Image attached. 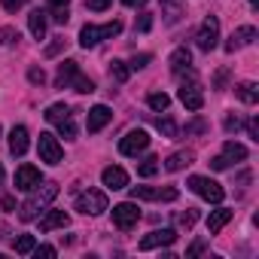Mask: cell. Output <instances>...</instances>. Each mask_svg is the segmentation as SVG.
<instances>
[{
    "label": "cell",
    "instance_id": "13",
    "mask_svg": "<svg viewBox=\"0 0 259 259\" xmlns=\"http://www.w3.org/2000/svg\"><path fill=\"white\" fill-rule=\"evenodd\" d=\"M253 40H256V28H253V25H244V28L232 31V37H229V43H226V52H235V49H241V46H250Z\"/></svg>",
    "mask_w": 259,
    "mask_h": 259
},
{
    "label": "cell",
    "instance_id": "5",
    "mask_svg": "<svg viewBox=\"0 0 259 259\" xmlns=\"http://www.w3.org/2000/svg\"><path fill=\"white\" fill-rule=\"evenodd\" d=\"M138 220H141V210H138L135 201H122V204L113 207V226L122 229V232H128L132 226H138Z\"/></svg>",
    "mask_w": 259,
    "mask_h": 259
},
{
    "label": "cell",
    "instance_id": "42",
    "mask_svg": "<svg viewBox=\"0 0 259 259\" xmlns=\"http://www.w3.org/2000/svg\"><path fill=\"white\" fill-rule=\"evenodd\" d=\"M229 165H232V162H229L226 156H217V159H210V168H213V171H226Z\"/></svg>",
    "mask_w": 259,
    "mask_h": 259
},
{
    "label": "cell",
    "instance_id": "19",
    "mask_svg": "<svg viewBox=\"0 0 259 259\" xmlns=\"http://www.w3.org/2000/svg\"><path fill=\"white\" fill-rule=\"evenodd\" d=\"M192 159H195V153L192 150H180V153H174V156H168V162H165V171H183L186 165H192Z\"/></svg>",
    "mask_w": 259,
    "mask_h": 259
},
{
    "label": "cell",
    "instance_id": "17",
    "mask_svg": "<svg viewBox=\"0 0 259 259\" xmlns=\"http://www.w3.org/2000/svg\"><path fill=\"white\" fill-rule=\"evenodd\" d=\"M76 73H79V64H76V61H61V67H58V73H55V85H58V89H70V82H73Z\"/></svg>",
    "mask_w": 259,
    "mask_h": 259
},
{
    "label": "cell",
    "instance_id": "50",
    "mask_svg": "<svg viewBox=\"0 0 259 259\" xmlns=\"http://www.w3.org/2000/svg\"><path fill=\"white\" fill-rule=\"evenodd\" d=\"M226 76H229L226 70H220V73H217V79H213V82H217V89H223V85H226Z\"/></svg>",
    "mask_w": 259,
    "mask_h": 259
},
{
    "label": "cell",
    "instance_id": "15",
    "mask_svg": "<svg viewBox=\"0 0 259 259\" xmlns=\"http://www.w3.org/2000/svg\"><path fill=\"white\" fill-rule=\"evenodd\" d=\"M28 147H31V141H28V128H25V125H16L13 132H10V153H13V156H25Z\"/></svg>",
    "mask_w": 259,
    "mask_h": 259
},
{
    "label": "cell",
    "instance_id": "31",
    "mask_svg": "<svg viewBox=\"0 0 259 259\" xmlns=\"http://www.w3.org/2000/svg\"><path fill=\"white\" fill-rule=\"evenodd\" d=\"M128 73H132V70H128V64H125V61H113V64H110V76H113L116 82H125V79H128Z\"/></svg>",
    "mask_w": 259,
    "mask_h": 259
},
{
    "label": "cell",
    "instance_id": "10",
    "mask_svg": "<svg viewBox=\"0 0 259 259\" xmlns=\"http://www.w3.org/2000/svg\"><path fill=\"white\" fill-rule=\"evenodd\" d=\"M177 98H180V101H183V107H186V110H192V113H198V110L204 107V95H201V89L195 85V79H192L189 85L183 82V85H180V92H177Z\"/></svg>",
    "mask_w": 259,
    "mask_h": 259
},
{
    "label": "cell",
    "instance_id": "51",
    "mask_svg": "<svg viewBox=\"0 0 259 259\" xmlns=\"http://www.w3.org/2000/svg\"><path fill=\"white\" fill-rule=\"evenodd\" d=\"M0 204H4V207H7V210H13V207H16V201H13V198H10V195H4V201H0Z\"/></svg>",
    "mask_w": 259,
    "mask_h": 259
},
{
    "label": "cell",
    "instance_id": "22",
    "mask_svg": "<svg viewBox=\"0 0 259 259\" xmlns=\"http://www.w3.org/2000/svg\"><path fill=\"white\" fill-rule=\"evenodd\" d=\"M162 16H165V25H177L183 19V4L180 0H162Z\"/></svg>",
    "mask_w": 259,
    "mask_h": 259
},
{
    "label": "cell",
    "instance_id": "20",
    "mask_svg": "<svg viewBox=\"0 0 259 259\" xmlns=\"http://www.w3.org/2000/svg\"><path fill=\"white\" fill-rule=\"evenodd\" d=\"M28 28L34 34V40H46V13L43 10H34L28 16Z\"/></svg>",
    "mask_w": 259,
    "mask_h": 259
},
{
    "label": "cell",
    "instance_id": "25",
    "mask_svg": "<svg viewBox=\"0 0 259 259\" xmlns=\"http://www.w3.org/2000/svg\"><path fill=\"white\" fill-rule=\"evenodd\" d=\"M43 116H46V122L58 125V122H64L67 116H73V113H70V107H64V104H52V107H49V110H46Z\"/></svg>",
    "mask_w": 259,
    "mask_h": 259
},
{
    "label": "cell",
    "instance_id": "21",
    "mask_svg": "<svg viewBox=\"0 0 259 259\" xmlns=\"http://www.w3.org/2000/svg\"><path fill=\"white\" fill-rule=\"evenodd\" d=\"M229 220H232V210H229V207H217V210H210V217H207V232L217 235Z\"/></svg>",
    "mask_w": 259,
    "mask_h": 259
},
{
    "label": "cell",
    "instance_id": "34",
    "mask_svg": "<svg viewBox=\"0 0 259 259\" xmlns=\"http://www.w3.org/2000/svg\"><path fill=\"white\" fill-rule=\"evenodd\" d=\"M177 223H180V226H186V229H192V226L198 223V210H192V207H186L183 213H177Z\"/></svg>",
    "mask_w": 259,
    "mask_h": 259
},
{
    "label": "cell",
    "instance_id": "35",
    "mask_svg": "<svg viewBox=\"0 0 259 259\" xmlns=\"http://www.w3.org/2000/svg\"><path fill=\"white\" fill-rule=\"evenodd\" d=\"M16 40H19V31H16V28H10V25L0 28V46H13Z\"/></svg>",
    "mask_w": 259,
    "mask_h": 259
},
{
    "label": "cell",
    "instance_id": "24",
    "mask_svg": "<svg viewBox=\"0 0 259 259\" xmlns=\"http://www.w3.org/2000/svg\"><path fill=\"white\" fill-rule=\"evenodd\" d=\"M235 95H238L244 104H256V101H259V85H256V82H241V85L235 89Z\"/></svg>",
    "mask_w": 259,
    "mask_h": 259
},
{
    "label": "cell",
    "instance_id": "53",
    "mask_svg": "<svg viewBox=\"0 0 259 259\" xmlns=\"http://www.w3.org/2000/svg\"><path fill=\"white\" fill-rule=\"evenodd\" d=\"M0 183H4V165H0Z\"/></svg>",
    "mask_w": 259,
    "mask_h": 259
},
{
    "label": "cell",
    "instance_id": "43",
    "mask_svg": "<svg viewBox=\"0 0 259 259\" xmlns=\"http://www.w3.org/2000/svg\"><path fill=\"white\" fill-rule=\"evenodd\" d=\"M110 4H113V0H89L85 7H89V10H95V13H101V10H107Z\"/></svg>",
    "mask_w": 259,
    "mask_h": 259
},
{
    "label": "cell",
    "instance_id": "54",
    "mask_svg": "<svg viewBox=\"0 0 259 259\" xmlns=\"http://www.w3.org/2000/svg\"><path fill=\"white\" fill-rule=\"evenodd\" d=\"M256 4H259V0H250V7H256Z\"/></svg>",
    "mask_w": 259,
    "mask_h": 259
},
{
    "label": "cell",
    "instance_id": "14",
    "mask_svg": "<svg viewBox=\"0 0 259 259\" xmlns=\"http://www.w3.org/2000/svg\"><path fill=\"white\" fill-rule=\"evenodd\" d=\"M101 180H104V186H107V189H125V186H128V174H125V168H119V165L104 168Z\"/></svg>",
    "mask_w": 259,
    "mask_h": 259
},
{
    "label": "cell",
    "instance_id": "29",
    "mask_svg": "<svg viewBox=\"0 0 259 259\" xmlns=\"http://www.w3.org/2000/svg\"><path fill=\"white\" fill-rule=\"evenodd\" d=\"M70 89H76L79 95H92V92H95V82H92L89 76L76 73V76H73V82H70Z\"/></svg>",
    "mask_w": 259,
    "mask_h": 259
},
{
    "label": "cell",
    "instance_id": "7",
    "mask_svg": "<svg viewBox=\"0 0 259 259\" xmlns=\"http://www.w3.org/2000/svg\"><path fill=\"white\" fill-rule=\"evenodd\" d=\"M150 147V135L144 132V128H135V132H128L122 141H119V153L122 156H138Z\"/></svg>",
    "mask_w": 259,
    "mask_h": 259
},
{
    "label": "cell",
    "instance_id": "9",
    "mask_svg": "<svg viewBox=\"0 0 259 259\" xmlns=\"http://www.w3.org/2000/svg\"><path fill=\"white\" fill-rule=\"evenodd\" d=\"M177 241V232L174 229H156V232H150V235H144L141 238V250H156V247H168V244H174Z\"/></svg>",
    "mask_w": 259,
    "mask_h": 259
},
{
    "label": "cell",
    "instance_id": "30",
    "mask_svg": "<svg viewBox=\"0 0 259 259\" xmlns=\"http://www.w3.org/2000/svg\"><path fill=\"white\" fill-rule=\"evenodd\" d=\"M147 104L156 110V113H162V110H168V104H171V98L165 95V92H153L150 98H147Z\"/></svg>",
    "mask_w": 259,
    "mask_h": 259
},
{
    "label": "cell",
    "instance_id": "41",
    "mask_svg": "<svg viewBox=\"0 0 259 259\" xmlns=\"http://www.w3.org/2000/svg\"><path fill=\"white\" fill-rule=\"evenodd\" d=\"M150 28H153V16H150V13H141V19H138V31L147 34Z\"/></svg>",
    "mask_w": 259,
    "mask_h": 259
},
{
    "label": "cell",
    "instance_id": "26",
    "mask_svg": "<svg viewBox=\"0 0 259 259\" xmlns=\"http://www.w3.org/2000/svg\"><path fill=\"white\" fill-rule=\"evenodd\" d=\"M132 198L138 201H159L162 198V189H153V186H132Z\"/></svg>",
    "mask_w": 259,
    "mask_h": 259
},
{
    "label": "cell",
    "instance_id": "36",
    "mask_svg": "<svg viewBox=\"0 0 259 259\" xmlns=\"http://www.w3.org/2000/svg\"><path fill=\"white\" fill-rule=\"evenodd\" d=\"M150 61H153V55H150V52H141V55H135V58H132V64H128V70H144V67H147Z\"/></svg>",
    "mask_w": 259,
    "mask_h": 259
},
{
    "label": "cell",
    "instance_id": "40",
    "mask_svg": "<svg viewBox=\"0 0 259 259\" xmlns=\"http://www.w3.org/2000/svg\"><path fill=\"white\" fill-rule=\"evenodd\" d=\"M25 4H28V0H0V7H4L7 13H19Z\"/></svg>",
    "mask_w": 259,
    "mask_h": 259
},
{
    "label": "cell",
    "instance_id": "6",
    "mask_svg": "<svg viewBox=\"0 0 259 259\" xmlns=\"http://www.w3.org/2000/svg\"><path fill=\"white\" fill-rule=\"evenodd\" d=\"M198 49L201 52H210V49H217V40H220V19L217 16H207L204 22H201V28H198Z\"/></svg>",
    "mask_w": 259,
    "mask_h": 259
},
{
    "label": "cell",
    "instance_id": "3",
    "mask_svg": "<svg viewBox=\"0 0 259 259\" xmlns=\"http://www.w3.org/2000/svg\"><path fill=\"white\" fill-rule=\"evenodd\" d=\"M186 186H189L195 195H201L204 201H210V204H220V201H223V195H226V189H223L217 180H210V177H198V174H195V177H189V180H186Z\"/></svg>",
    "mask_w": 259,
    "mask_h": 259
},
{
    "label": "cell",
    "instance_id": "49",
    "mask_svg": "<svg viewBox=\"0 0 259 259\" xmlns=\"http://www.w3.org/2000/svg\"><path fill=\"white\" fill-rule=\"evenodd\" d=\"M49 7L52 10H64V7H70V0H49Z\"/></svg>",
    "mask_w": 259,
    "mask_h": 259
},
{
    "label": "cell",
    "instance_id": "46",
    "mask_svg": "<svg viewBox=\"0 0 259 259\" xmlns=\"http://www.w3.org/2000/svg\"><path fill=\"white\" fill-rule=\"evenodd\" d=\"M52 22H55V25H64V22H67V7H64V10H52Z\"/></svg>",
    "mask_w": 259,
    "mask_h": 259
},
{
    "label": "cell",
    "instance_id": "47",
    "mask_svg": "<svg viewBox=\"0 0 259 259\" xmlns=\"http://www.w3.org/2000/svg\"><path fill=\"white\" fill-rule=\"evenodd\" d=\"M247 132H250V138H253V141H259V122H256V119H250V122H247Z\"/></svg>",
    "mask_w": 259,
    "mask_h": 259
},
{
    "label": "cell",
    "instance_id": "16",
    "mask_svg": "<svg viewBox=\"0 0 259 259\" xmlns=\"http://www.w3.org/2000/svg\"><path fill=\"white\" fill-rule=\"evenodd\" d=\"M171 70L180 76L183 70H192V52L186 49V46H180V49H174L171 52Z\"/></svg>",
    "mask_w": 259,
    "mask_h": 259
},
{
    "label": "cell",
    "instance_id": "4",
    "mask_svg": "<svg viewBox=\"0 0 259 259\" xmlns=\"http://www.w3.org/2000/svg\"><path fill=\"white\" fill-rule=\"evenodd\" d=\"M73 207H76L79 213H85V217H98V213H104V210H107V195H104L101 189H89V192H79Z\"/></svg>",
    "mask_w": 259,
    "mask_h": 259
},
{
    "label": "cell",
    "instance_id": "33",
    "mask_svg": "<svg viewBox=\"0 0 259 259\" xmlns=\"http://www.w3.org/2000/svg\"><path fill=\"white\" fill-rule=\"evenodd\" d=\"M58 132H61V138H67V141L76 138V122H73V116H67L64 122H58Z\"/></svg>",
    "mask_w": 259,
    "mask_h": 259
},
{
    "label": "cell",
    "instance_id": "27",
    "mask_svg": "<svg viewBox=\"0 0 259 259\" xmlns=\"http://www.w3.org/2000/svg\"><path fill=\"white\" fill-rule=\"evenodd\" d=\"M156 128H159L165 138H177V135H180L177 122H174V119H168V116H159V119H156Z\"/></svg>",
    "mask_w": 259,
    "mask_h": 259
},
{
    "label": "cell",
    "instance_id": "12",
    "mask_svg": "<svg viewBox=\"0 0 259 259\" xmlns=\"http://www.w3.org/2000/svg\"><path fill=\"white\" fill-rule=\"evenodd\" d=\"M37 183H40V168H34V165H22V168L16 171V189L31 192Z\"/></svg>",
    "mask_w": 259,
    "mask_h": 259
},
{
    "label": "cell",
    "instance_id": "8",
    "mask_svg": "<svg viewBox=\"0 0 259 259\" xmlns=\"http://www.w3.org/2000/svg\"><path fill=\"white\" fill-rule=\"evenodd\" d=\"M37 150H40V162H49V165H58V162H61V156H64V150H61L58 138H55V135H49V132H43V135H40Z\"/></svg>",
    "mask_w": 259,
    "mask_h": 259
},
{
    "label": "cell",
    "instance_id": "1",
    "mask_svg": "<svg viewBox=\"0 0 259 259\" xmlns=\"http://www.w3.org/2000/svg\"><path fill=\"white\" fill-rule=\"evenodd\" d=\"M55 195H58V183H37L34 186V192H31V198L19 207V220H25V223H31V220H37V213L40 210H46L52 201H55Z\"/></svg>",
    "mask_w": 259,
    "mask_h": 259
},
{
    "label": "cell",
    "instance_id": "2",
    "mask_svg": "<svg viewBox=\"0 0 259 259\" xmlns=\"http://www.w3.org/2000/svg\"><path fill=\"white\" fill-rule=\"evenodd\" d=\"M122 31V22H107V25H85L79 31V43L89 49V46H98L101 40H110Z\"/></svg>",
    "mask_w": 259,
    "mask_h": 259
},
{
    "label": "cell",
    "instance_id": "52",
    "mask_svg": "<svg viewBox=\"0 0 259 259\" xmlns=\"http://www.w3.org/2000/svg\"><path fill=\"white\" fill-rule=\"evenodd\" d=\"M122 4H125V7H144L147 0H122Z\"/></svg>",
    "mask_w": 259,
    "mask_h": 259
},
{
    "label": "cell",
    "instance_id": "11",
    "mask_svg": "<svg viewBox=\"0 0 259 259\" xmlns=\"http://www.w3.org/2000/svg\"><path fill=\"white\" fill-rule=\"evenodd\" d=\"M113 119V113H110V107H104V104H98V107H92L89 110V116H85V128H89V135H95V132H101V128L107 125Z\"/></svg>",
    "mask_w": 259,
    "mask_h": 259
},
{
    "label": "cell",
    "instance_id": "23",
    "mask_svg": "<svg viewBox=\"0 0 259 259\" xmlns=\"http://www.w3.org/2000/svg\"><path fill=\"white\" fill-rule=\"evenodd\" d=\"M223 156H226L229 162H244V159H247V147H244V144H235V141H226V144H223Z\"/></svg>",
    "mask_w": 259,
    "mask_h": 259
},
{
    "label": "cell",
    "instance_id": "32",
    "mask_svg": "<svg viewBox=\"0 0 259 259\" xmlns=\"http://www.w3.org/2000/svg\"><path fill=\"white\" fill-rule=\"evenodd\" d=\"M138 174H141V177H153V174H159V159H156V156L144 159L141 168H138Z\"/></svg>",
    "mask_w": 259,
    "mask_h": 259
},
{
    "label": "cell",
    "instance_id": "28",
    "mask_svg": "<svg viewBox=\"0 0 259 259\" xmlns=\"http://www.w3.org/2000/svg\"><path fill=\"white\" fill-rule=\"evenodd\" d=\"M13 247H16V253H19V256H28V253H34V247H37V238H34V235H22V238H19Z\"/></svg>",
    "mask_w": 259,
    "mask_h": 259
},
{
    "label": "cell",
    "instance_id": "37",
    "mask_svg": "<svg viewBox=\"0 0 259 259\" xmlns=\"http://www.w3.org/2000/svg\"><path fill=\"white\" fill-rule=\"evenodd\" d=\"M204 250H207V241H204V238H198V241H192V247L186 250V259H195V256H201Z\"/></svg>",
    "mask_w": 259,
    "mask_h": 259
},
{
    "label": "cell",
    "instance_id": "44",
    "mask_svg": "<svg viewBox=\"0 0 259 259\" xmlns=\"http://www.w3.org/2000/svg\"><path fill=\"white\" fill-rule=\"evenodd\" d=\"M34 253H37V256H46V259H52L58 250H55V247H49V244H43V247H34Z\"/></svg>",
    "mask_w": 259,
    "mask_h": 259
},
{
    "label": "cell",
    "instance_id": "45",
    "mask_svg": "<svg viewBox=\"0 0 259 259\" xmlns=\"http://www.w3.org/2000/svg\"><path fill=\"white\" fill-rule=\"evenodd\" d=\"M238 128H241V119L238 116H226V132L232 135V132H238Z\"/></svg>",
    "mask_w": 259,
    "mask_h": 259
},
{
    "label": "cell",
    "instance_id": "48",
    "mask_svg": "<svg viewBox=\"0 0 259 259\" xmlns=\"http://www.w3.org/2000/svg\"><path fill=\"white\" fill-rule=\"evenodd\" d=\"M204 128H207V125H204L201 119H195V122H189V125H186V132H204Z\"/></svg>",
    "mask_w": 259,
    "mask_h": 259
},
{
    "label": "cell",
    "instance_id": "38",
    "mask_svg": "<svg viewBox=\"0 0 259 259\" xmlns=\"http://www.w3.org/2000/svg\"><path fill=\"white\" fill-rule=\"evenodd\" d=\"M28 79H31L34 85H43V82H46V70H43V67H31V70H28Z\"/></svg>",
    "mask_w": 259,
    "mask_h": 259
},
{
    "label": "cell",
    "instance_id": "18",
    "mask_svg": "<svg viewBox=\"0 0 259 259\" xmlns=\"http://www.w3.org/2000/svg\"><path fill=\"white\" fill-rule=\"evenodd\" d=\"M70 223V217L64 210H49L43 220H40V232H52V229H64Z\"/></svg>",
    "mask_w": 259,
    "mask_h": 259
},
{
    "label": "cell",
    "instance_id": "39",
    "mask_svg": "<svg viewBox=\"0 0 259 259\" xmlns=\"http://www.w3.org/2000/svg\"><path fill=\"white\" fill-rule=\"evenodd\" d=\"M64 46H67V40H61V37H58L55 43H49V46H46V58H55V55H58Z\"/></svg>",
    "mask_w": 259,
    "mask_h": 259
}]
</instances>
